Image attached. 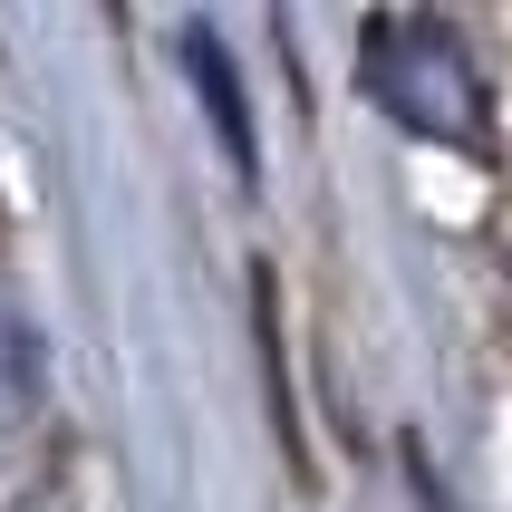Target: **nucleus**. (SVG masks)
Returning a JSON list of instances; mask_svg holds the SVG:
<instances>
[{"label":"nucleus","mask_w":512,"mask_h":512,"mask_svg":"<svg viewBox=\"0 0 512 512\" xmlns=\"http://www.w3.org/2000/svg\"><path fill=\"white\" fill-rule=\"evenodd\" d=\"M49 406V348H39V319L20 310V290L0 281V445H20Z\"/></svg>","instance_id":"obj_2"},{"label":"nucleus","mask_w":512,"mask_h":512,"mask_svg":"<svg viewBox=\"0 0 512 512\" xmlns=\"http://www.w3.org/2000/svg\"><path fill=\"white\" fill-rule=\"evenodd\" d=\"M368 97L406 136L435 145H484V78L445 20H368Z\"/></svg>","instance_id":"obj_1"},{"label":"nucleus","mask_w":512,"mask_h":512,"mask_svg":"<svg viewBox=\"0 0 512 512\" xmlns=\"http://www.w3.org/2000/svg\"><path fill=\"white\" fill-rule=\"evenodd\" d=\"M184 58H194V97L213 107V126H223V145H232V165L252 174V107H242V78H232L223 39H213V29H184Z\"/></svg>","instance_id":"obj_3"}]
</instances>
